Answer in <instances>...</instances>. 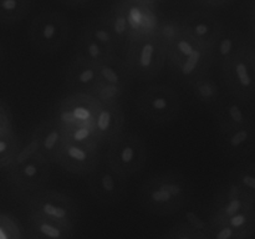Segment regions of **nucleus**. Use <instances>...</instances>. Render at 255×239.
I'll use <instances>...</instances> for the list:
<instances>
[{
  "label": "nucleus",
  "mask_w": 255,
  "mask_h": 239,
  "mask_svg": "<svg viewBox=\"0 0 255 239\" xmlns=\"http://www.w3.org/2000/svg\"><path fill=\"white\" fill-rule=\"evenodd\" d=\"M191 198V186L183 174L163 172L149 177L139 189V203L157 216H172Z\"/></svg>",
  "instance_id": "nucleus-1"
},
{
  "label": "nucleus",
  "mask_w": 255,
  "mask_h": 239,
  "mask_svg": "<svg viewBox=\"0 0 255 239\" xmlns=\"http://www.w3.org/2000/svg\"><path fill=\"white\" fill-rule=\"evenodd\" d=\"M167 61L174 75L188 85L199 75L209 71L214 57L212 50L183 31L167 49Z\"/></svg>",
  "instance_id": "nucleus-2"
},
{
  "label": "nucleus",
  "mask_w": 255,
  "mask_h": 239,
  "mask_svg": "<svg viewBox=\"0 0 255 239\" xmlns=\"http://www.w3.org/2000/svg\"><path fill=\"white\" fill-rule=\"evenodd\" d=\"M124 59L132 77L152 80L158 76L167 62V47L154 35L129 41Z\"/></svg>",
  "instance_id": "nucleus-3"
},
{
  "label": "nucleus",
  "mask_w": 255,
  "mask_h": 239,
  "mask_svg": "<svg viewBox=\"0 0 255 239\" xmlns=\"http://www.w3.org/2000/svg\"><path fill=\"white\" fill-rule=\"evenodd\" d=\"M148 158L147 143L136 133H122L109 144L105 159L127 179L139 173Z\"/></svg>",
  "instance_id": "nucleus-4"
},
{
  "label": "nucleus",
  "mask_w": 255,
  "mask_h": 239,
  "mask_svg": "<svg viewBox=\"0 0 255 239\" xmlns=\"http://www.w3.org/2000/svg\"><path fill=\"white\" fill-rule=\"evenodd\" d=\"M136 105L141 116L158 123L173 121L181 111L178 92L166 84L147 86L137 96Z\"/></svg>",
  "instance_id": "nucleus-5"
},
{
  "label": "nucleus",
  "mask_w": 255,
  "mask_h": 239,
  "mask_svg": "<svg viewBox=\"0 0 255 239\" xmlns=\"http://www.w3.org/2000/svg\"><path fill=\"white\" fill-rule=\"evenodd\" d=\"M69 37V20L59 11L40 12L29 26L30 42L35 49L45 54H54L61 50Z\"/></svg>",
  "instance_id": "nucleus-6"
},
{
  "label": "nucleus",
  "mask_w": 255,
  "mask_h": 239,
  "mask_svg": "<svg viewBox=\"0 0 255 239\" xmlns=\"http://www.w3.org/2000/svg\"><path fill=\"white\" fill-rule=\"evenodd\" d=\"M29 213L75 228L79 219V207L69 194L55 189H40L27 198Z\"/></svg>",
  "instance_id": "nucleus-7"
},
{
  "label": "nucleus",
  "mask_w": 255,
  "mask_h": 239,
  "mask_svg": "<svg viewBox=\"0 0 255 239\" xmlns=\"http://www.w3.org/2000/svg\"><path fill=\"white\" fill-rule=\"evenodd\" d=\"M222 79L227 92L244 100L255 97V54L247 42L246 46L221 66Z\"/></svg>",
  "instance_id": "nucleus-8"
},
{
  "label": "nucleus",
  "mask_w": 255,
  "mask_h": 239,
  "mask_svg": "<svg viewBox=\"0 0 255 239\" xmlns=\"http://www.w3.org/2000/svg\"><path fill=\"white\" fill-rule=\"evenodd\" d=\"M50 177V162L36 152L30 156L19 154L7 167V181L19 192H37Z\"/></svg>",
  "instance_id": "nucleus-9"
},
{
  "label": "nucleus",
  "mask_w": 255,
  "mask_h": 239,
  "mask_svg": "<svg viewBox=\"0 0 255 239\" xmlns=\"http://www.w3.org/2000/svg\"><path fill=\"white\" fill-rule=\"evenodd\" d=\"M99 101L89 94H71L60 100L52 111L51 119L65 132L77 126L94 127Z\"/></svg>",
  "instance_id": "nucleus-10"
},
{
  "label": "nucleus",
  "mask_w": 255,
  "mask_h": 239,
  "mask_svg": "<svg viewBox=\"0 0 255 239\" xmlns=\"http://www.w3.org/2000/svg\"><path fill=\"white\" fill-rule=\"evenodd\" d=\"M87 177L90 193L101 203L115 204L124 198L127 188V178L115 171L106 159L100 161L96 168Z\"/></svg>",
  "instance_id": "nucleus-11"
},
{
  "label": "nucleus",
  "mask_w": 255,
  "mask_h": 239,
  "mask_svg": "<svg viewBox=\"0 0 255 239\" xmlns=\"http://www.w3.org/2000/svg\"><path fill=\"white\" fill-rule=\"evenodd\" d=\"M255 208V201L232 181H227L217 191L211 207L208 223H222L239 212Z\"/></svg>",
  "instance_id": "nucleus-12"
},
{
  "label": "nucleus",
  "mask_w": 255,
  "mask_h": 239,
  "mask_svg": "<svg viewBox=\"0 0 255 239\" xmlns=\"http://www.w3.org/2000/svg\"><path fill=\"white\" fill-rule=\"evenodd\" d=\"M55 163L74 176H89L100 163V147L86 146L66 139Z\"/></svg>",
  "instance_id": "nucleus-13"
},
{
  "label": "nucleus",
  "mask_w": 255,
  "mask_h": 239,
  "mask_svg": "<svg viewBox=\"0 0 255 239\" xmlns=\"http://www.w3.org/2000/svg\"><path fill=\"white\" fill-rule=\"evenodd\" d=\"M216 110L218 129L255 123V110L252 101L237 97L229 92L221 97Z\"/></svg>",
  "instance_id": "nucleus-14"
},
{
  "label": "nucleus",
  "mask_w": 255,
  "mask_h": 239,
  "mask_svg": "<svg viewBox=\"0 0 255 239\" xmlns=\"http://www.w3.org/2000/svg\"><path fill=\"white\" fill-rule=\"evenodd\" d=\"M121 2L128 22L131 40L156 34L159 20L153 5L136 0H121Z\"/></svg>",
  "instance_id": "nucleus-15"
},
{
  "label": "nucleus",
  "mask_w": 255,
  "mask_h": 239,
  "mask_svg": "<svg viewBox=\"0 0 255 239\" xmlns=\"http://www.w3.org/2000/svg\"><path fill=\"white\" fill-rule=\"evenodd\" d=\"M183 29L197 42L213 51L224 27L218 19L207 11H194L182 21Z\"/></svg>",
  "instance_id": "nucleus-16"
},
{
  "label": "nucleus",
  "mask_w": 255,
  "mask_h": 239,
  "mask_svg": "<svg viewBox=\"0 0 255 239\" xmlns=\"http://www.w3.org/2000/svg\"><path fill=\"white\" fill-rule=\"evenodd\" d=\"M125 112L121 102L100 104L94 121V131L101 144H110L124 133Z\"/></svg>",
  "instance_id": "nucleus-17"
},
{
  "label": "nucleus",
  "mask_w": 255,
  "mask_h": 239,
  "mask_svg": "<svg viewBox=\"0 0 255 239\" xmlns=\"http://www.w3.org/2000/svg\"><path fill=\"white\" fill-rule=\"evenodd\" d=\"M219 148L232 158L247 157L255 151V123L218 129Z\"/></svg>",
  "instance_id": "nucleus-18"
},
{
  "label": "nucleus",
  "mask_w": 255,
  "mask_h": 239,
  "mask_svg": "<svg viewBox=\"0 0 255 239\" xmlns=\"http://www.w3.org/2000/svg\"><path fill=\"white\" fill-rule=\"evenodd\" d=\"M30 138L36 143L40 153L50 162L55 163L60 149L66 142V132L52 119L41 121L32 129Z\"/></svg>",
  "instance_id": "nucleus-19"
},
{
  "label": "nucleus",
  "mask_w": 255,
  "mask_h": 239,
  "mask_svg": "<svg viewBox=\"0 0 255 239\" xmlns=\"http://www.w3.org/2000/svg\"><path fill=\"white\" fill-rule=\"evenodd\" d=\"M99 81L97 65L74 56L65 74V82L72 94H89Z\"/></svg>",
  "instance_id": "nucleus-20"
},
{
  "label": "nucleus",
  "mask_w": 255,
  "mask_h": 239,
  "mask_svg": "<svg viewBox=\"0 0 255 239\" xmlns=\"http://www.w3.org/2000/svg\"><path fill=\"white\" fill-rule=\"evenodd\" d=\"M27 232L30 239H72L75 228L29 213Z\"/></svg>",
  "instance_id": "nucleus-21"
},
{
  "label": "nucleus",
  "mask_w": 255,
  "mask_h": 239,
  "mask_svg": "<svg viewBox=\"0 0 255 239\" xmlns=\"http://www.w3.org/2000/svg\"><path fill=\"white\" fill-rule=\"evenodd\" d=\"M247 42V37H244L239 31L224 29L213 49L214 61H217L219 67L223 66L246 46Z\"/></svg>",
  "instance_id": "nucleus-22"
},
{
  "label": "nucleus",
  "mask_w": 255,
  "mask_h": 239,
  "mask_svg": "<svg viewBox=\"0 0 255 239\" xmlns=\"http://www.w3.org/2000/svg\"><path fill=\"white\" fill-rule=\"evenodd\" d=\"M104 17L106 19L107 24L111 27L112 32H114L115 37L117 40V44L120 47V56L124 57L125 51H126L127 46L129 44V27L128 22H127L126 14H125L124 5H122L121 0L117 1L116 4L112 5L109 10L104 14Z\"/></svg>",
  "instance_id": "nucleus-23"
},
{
  "label": "nucleus",
  "mask_w": 255,
  "mask_h": 239,
  "mask_svg": "<svg viewBox=\"0 0 255 239\" xmlns=\"http://www.w3.org/2000/svg\"><path fill=\"white\" fill-rule=\"evenodd\" d=\"M116 55V52L109 50L82 31L75 45V56L94 65L102 64Z\"/></svg>",
  "instance_id": "nucleus-24"
},
{
  "label": "nucleus",
  "mask_w": 255,
  "mask_h": 239,
  "mask_svg": "<svg viewBox=\"0 0 255 239\" xmlns=\"http://www.w3.org/2000/svg\"><path fill=\"white\" fill-rule=\"evenodd\" d=\"M97 70H99L100 81L128 89L132 76L129 74L126 61L120 55H116L112 59L97 65Z\"/></svg>",
  "instance_id": "nucleus-25"
},
{
  "label": "nucleus",
  "mask_w": 255,
  "mask_h": 239,
  "mask_svg": "<svg viewBox=\"0 0 255 239\" xmlns=\"http://www.w3.org/2000/svg\"><path fill=\"white\" fill-rule=\"evenodd\" d=\"M188 86L197 101L206 106H217L222 97L218 82L209 72L199 75L189 82Z\"/></svg>",
  "instance_id": "nucleus-26"
},
{
  "label": "nucleus",
  "mask_w": 255,
  "mask_h": 239,
  "mask_svg": "<svg viewBox=\"0 0 255 239\" xmlns=\"http://www.w3.org/2000/svg\"><path fill=\"white\" fill-rule=\"evenodd\" d=\"M82 32L89 35L90 37L96 40L97 42L104 45L105 47H107V49L111 50V51L116 52L117 55L120 54V47L119 44H117L116 37H115L114 32H112L111 27L107 24L104 15H101V16L97 17V19L90 21L89 24L84 27Z\"/></svg>",
  "instance_id": "nucleus-27"
},
{
  "label": "nucleus",
  "mask_w": 255,
  "mask_h": 239,
  "mask_svg": "<svg viewBox=\"0 0 255 239\" xmlns=\"http://www.w3.org/2000/svg\"><path fill=\"white\" fill-rule=\"evenodd\" d=\"M30 10V0H0V22L15 24L24 19Z\"/></svg>",
  "instance_id": "nucleus-28"
},
{
  "label": "nucleus",
  "mask_w": 255,
  "mask_h": 239,
  "mask_svg": "<svg viewBox=\"0 0 255 239\" xmlns=\"http://www.w3.org/2000/svg\"><path fill=\"white\" fill-rule=\"evenodd\" d=\"M228 179L238 184L255 201V163L238 164L229 172Z\"/></svg>",
  "instance_id": "nucleus-29"
},
{
  "label": "nucleus",
  "mask_w": 255,
  "mask_h": 239,
  "mask_svg": "<svg viewBox=\"0 0 255 239\" xmlns=\"http://www.w3.org/2000/svg\"><path fill=\"white\" fill-rule=\"evenodd\" d=\"M21 148V141L15 129L0 136V168H7L10 164L14 163Z\"/></svg>",
  "instance_id": "nucleus-30"
},
{
  "label": "nucleus",
  "mask_w": 255,
  "mask_h": 239,
  "mask_svg": "<svg viewBox=\"0 0 255 239\" xmlns=\"http://www.w3.org/2000/svg\"><path fill=\"white\" fill-rule=\"evenodd\" d=\"M126 91L127 87L99 81L95 85L94 89L89 92V95L100 104H115V102H121Z\"/></svg>",
  "instance_id": "nucleus-31"
},
{
  "label": "nucleus",
  "mask_w": 255,
  "mask_h": 239,
  "mask_svg": "<svg viewBox=\"0 0 255 239\" xmlns=\"http://www.w3.org/2000/svg\"><path fill=\"white\" fill-rule=\"evenodd\" d=\"M222 223H227L249 239L255 233V208L239 212Z\"/></svg>",
  "instance_id": "nucleus-32"
},
{
  "label": "nucleus",
  "mask_w": 255,
  "mask_h": 239,
  "mask_svg": "<svg viewBox=\"0 0 255 239\" xmlns=\"http://www.w3.org/2000/svg\"><path fill=\"white\" fill-rule=\"evenodd\" d=\"M183 31L184 29L182 21H177V20H163V21H159L158 27L156 30V36L168 49L178 39L179 35Z\"/></svg>",
  "instance_id": "nucleus-33"
},
{
  "label": "nucleus",
  "mask_w": 255,
  "mask_h": 239,
  "mask_svg": "<svg viewBox=\"0 0 255 239\" xmlns=\"http://www.w3.org/2000/svg\"><path fill=\"white\" fill-rule=\"evenodd\" d=\"M66 139L72 142H77V143L86 144V146H101L92 126H77L69 129V131H66Z\"/></svg>",
  "instance_id": "nucleus-34"
},
{
  "label": "nucleus",
  "mask_w": 255,
  "mask_h": 239,
  "mask_svg": "<svg viewBox=\"0 0 255 239\" xmlns=\"http://www.w3.org/2000/svg\"><path fill=\"white\" fill-rule=\"evenodd\" d=\"M0 239H22L19 222L4 212H0Z\"/></svg>",
  "instance_id": "nucleus-35"
},
{
  "label": "nucleus",
  "mask_w": 255,
  "mask_h": 239,
  "mask_svg": "<svg viewBox=\"0 0 255 239\" xmlns=\"http://www.w3.org/2000/svg\"><path fill=\"white\" fill-rule=\"evenodd\" d=\"M169 231L176 239H208V234L206 232L194 228L188 222L176 224Z\"/></svg>",
  "instance_id": "nucleus-36"
},
{
  "label": "nucleus",
  "mask_w": 255,
  "mask_h": 239,
  "mask_svg": "<svg viewBox=\"0 0 255 239\" xmlns=\"http://www.w3.org/2000/svg\"><path fill=\"white\" fill-rule=\"evenodd\" d=\"M208 239H248L227 223L209 224Z\"/></svg>",
  "instance_id": "nucleus-37"
},
{
  "label": "nucleus",
  "mask_w": 255,
  "mask_h": 239,
  "mask_svg": "<svg viewBox=\"0 0 255 239\" xmlns=\"http://www.w3.org/2000/svg\"><path fill=\"white\" fill-rule=\"evenodd\" d=\"M11 131H14L12 114L6 102L0 99V136H4Z\"/></svg>",
  "instance_id": "nucleus-38"
},
{
  "label": "nucleus",
  "mask_w": 255,
  "mask_h": 239,
  "mask_svg": "<svg viewBox=\"0 0 255 239\" xmlns=\"http://www.w3.org/2000/svg\"><path fill=\"white\" fill-rule=\"evenodd\" d=\"M201 5H204V6L208 7H221L224 6L226 4L231 2L232 0H196Z\"/></svg>",
  "instance_id": "nucleus-39"
},
{
  "label": "nucleus",
  "mask_w": 255,
  "mask_h": 239,
  "mask_svg": "<svg viewBox=\"0 0 255 239\" xmlns=\"http://www.w3.org/2000/svg\"><path fill=\"white\" fill-rule=\"evenodd\" d=\"M59 1L61 2V4L67 5V6L79 7L86 5L87 2H90V0H59Z\"/></svg>",
  "instance_id": "nucleus-40"
},
{
  "label": "nucleus",
  "mask_w": 255,
  "mask_h": 239,
  "mask_svg": "<svg viewBox=\"0 0 255 239\" xmlns=\"http://www.w3.org/2000/svg\"><path fill=\"white\" fill-rule=\"evenodd\" d=\"M247 40H248V45L255 54V26H253V25H252V31L249 34V36L247 37Z\"/></svg>",
  "instance_id": "nucleus-41"
},
{
  "label": "nucleus",
  "mask_w": 255,
  "mask_h": 239,
  "mask_svg": "<svg viewBox=\"0 0 255 239\" xmlns=\"http://www.w3.org/2000/svg\"><path fill=\"white\" fill-rule=\"evenodd\" d=\"M136 1H139V2H144V4H149V5H153L156 4L158 0H136Z\"/></svg>",
  "instance_id": "nucleus-42"
},
{
  "label": "nucleus",
  "mask_w": 255,
  "mask_h": 239,
  "mask_svg": "<svg viewBox=\"0 0 255 239\" xmlns=\"http://www.w3.org/2000/svg\"><path fill=\"white\" fill-rule=\"evenodd\" d=\"M161 239H176V238H174V237H173V234L171 233V231H168V232H167L166 234H164L163 237H162Z\"/></svg>",
  "instance_id": "nucleus-43"
},
{
  "label": "nucleus",
  "mask_w": 255,
  "mask_h": 239,
  "mask_svg": "<svg viewBox=\"0 0 255 239\" xmlns=\"http://www.w3.org/2000/svg\"><path fill=\"white\" fill-rule=\"evenodd\" d=\"M252 25L255 26V6L252 7Z\"/></svg>",
  "instance_id": "nucleus-44"
},
{
  "label": "nucleus",
  "mask_w": 255,
  "mask_h": 239,
  "mask_svg": "<svg viewBox=\"0 0 255 239\" xmlns=\"http://www.w3.org/2000/svg\"><path fill=\"white\" fill-rule=\"evenodd\" d=\"M2 56H4V52H2L1 46H0V65H1V62H2Z\"/></svg>",
  "instance_id": "nucleus-45"
},
{
  "label": "nucleus",
  "mask_w": 255,
  "mask_h": 239,
  "mask_svg": "<svg viewBox=\"0 0 255 239\" xmlns=\"http://www.w3.org/2000/svg\"><path fill=\"white\" fill-rule=\"evenodd\" d=\"M253 6H255V0L253 1Z\"/></svg>",
  "instance_id": "nucleus-46"
}]
</instances>
